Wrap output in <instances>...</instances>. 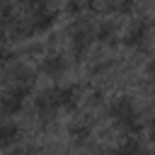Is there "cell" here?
Listing matches in <instances>:
<instances>
[{
    "instance_id": "cell-1",
    "label": "cell",
    "mask_w": 155,
    "mask_h": 155,
    "mask_svg": "<svg viewBox=\"0 0 155 155\" xmlns=\"http://www.w3.org/2000/svg\"><path fill=\"white\" fill-rule=\"evenodd\" d=\"M19 138V131H17V126H12V124H7V126H0V145H10V143H15Z\"/></svg>"
}]
</instances>
